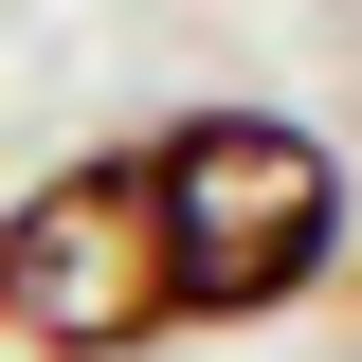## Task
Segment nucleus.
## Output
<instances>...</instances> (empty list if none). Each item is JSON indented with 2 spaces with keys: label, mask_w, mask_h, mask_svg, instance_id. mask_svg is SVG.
<instances>
[{
  "label": "nucleus",
  "mask_w": 362,
  "mask_h": 362,
  "mask_svg": "<svg viewBox=\"0 0 362 362\" xmlns=\"http://www.w3.org/2000/svg\"><path fill=\"white\" fill-rule=\"evenodd\" d=\"M145 218L181 326H272L344 272V145L308 109H181L145 145Z\"/></svg>",
  "instance_id": "f257e3e1"
},
{
  "label": "nucleus",
  "mask_w": 362,
  "mask_h": 362,
  "mask_svg": "<svg viewBox=\"0 0 362 362\" xmlns=\"http://www.w3.org/2000/svg\"><path fill=\"white\" fill-rule=\"evenodd\" d=\"M163 218H145V145H73L54 181L0 199V344L18 362H145L163 344Z\"/></svg>",
  "instance_id": "f03ea898"
},
{
  "label": "nucleus",
  "mask_w": 362,
  "mask_h": 362,
  "mask_svg": "<svg viewBox=\"0 0 362 362\" xmlns=\"http://www.w3.org/2000/svg\"><path fill=\"white\" fill-rule=\"evenodd\" d=\"M326 290H344V326H362V235H344V272H326Z\"/></svg>",
  "instance_id": "7ed1b4c3"
}]
</instances>
